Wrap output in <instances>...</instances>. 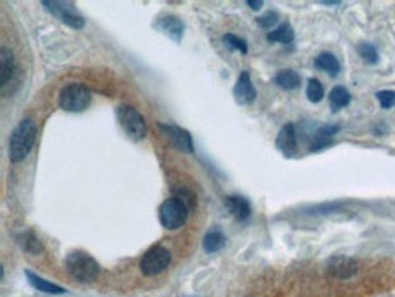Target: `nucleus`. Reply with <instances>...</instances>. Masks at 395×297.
I'll return each instance as SVG.
<instances>
[{
  "instance_id": "nucleus-1",
  "label": "nucleus",
  "mask_w": 395,
  "mask_h": 297,
  "mask_svg": "<svg viewBox=\"0 0 395 297\" xmlns=\"http://www.w3.org/2000/svg\"><path fill=\"white\" fill-rule=\"evenodd\" d=\"M37 139V124L31 119H22L15 126L10 135V161L11 163H22Z\"/></svg>"
},
{
  "instance_id": "nucleus-2",
  "label": "nucleus",
  "mask_w": 395,
  "mask_h": 297,
  "mask_svg": "<svg viewBox=\"0 0 395 297\" xmlns=\"http://www.w3.org/2000/svg\"><path fill=\"white\" fill-rule=\"evenodd\" d=\"M66 270L73 279L80 282H91L99 278L100 267L89 253L82 250H73L66 255Z\"/></svg>"
},
{
  "instance_id": "nucleus-3",
  "label": "nucleus",
  "mask_w": 395,
  "mask_h": 297,
  "mask_svg": "<svg viewBox=\"0 0 395 297\" xmlns=\"http://www.w3.org/2000/svg\"><path fill=\"white\" fill-rule=\"evenodd\" d=\"M89 102H91V91L88 89V86L71 82V84H66L60 89L59 106L64 111L79 114V111H84L88 108Z\"/></svg>"
},
{
  "instance_id": "nucleus-4",
  "label": "nucleus",
  "mask_w": 395,
  "mask_h": 297,
  "mask_svg": "<svg viewBox=\"0 0 395 297\" xmlns=\"http://www.w3.org/2000/svg\"><path fill=\"white\" fill-rule=\"evenodd\" d=\"M117 117H119L120 126H122V129L126 132L129 139L143 141L144 137L148 135L146 120H144V117L135 106L120 105L119 108H117Z\"/></svg>"
},
{
  "instance_id": "nucleus-5",
  "label": "nucleus",
  "mask_w": 395,
  "mask_h": 297,
  "mask_svg": "<svg viewBox=\"0 0 395 297\" xmlns=\"http://www.w3.org/2000/svg\"><path fill=\"white\" fill-rule=\"evenodd\" d=\"M188 206L175 197L166 199V201L160 204V208H158V219H160V224H163L166 230H178L181 226H184V223L188 221Z\"/></svg>"
},
{
  "instance_id": "nucleus-6",
  "label": "nucleus",
  "mask_w": 395,
  "mask_h": 297,
  "mask_svg": "<svg viewBox=\"0 0 395 297\" xmlns=\"http://www.w3.org/2000/svg\"><path fill=\"white\" fill-rule=\"evenodd\" d=\"M42 6L46 10L50 11L51 15L57 17V19L62 22V24L69 26V28H75V30H80L84 28V17L80 15L79 10L75 8V4L71 2H60V0H42Z\"/></svg>"
},
{
  "instance_id": "nucleus-7",
  "label": "nucleus",
  "mask_w": 395,
  "mask_h": 297,
  "mask_svg": "<svg viewBox=\"0 0 395 297\" xmlns=\"http://www.w3.org/2000/svg\"><path fill=\"white\" fill-rule=\"evenodd\" d=\"M169 261H172V253H169L168 248L163 246V244H155L140 259V272L148 278L157 276L168 268Z\"/></svg>"
},
{
  "instance_id": "nucleus-8",
  "label": "nucleus",
  "mask_w": 395,
  "mask_h": 297,
  "mask_svg": "<svg viewBox=\"0 0 395 297\" xmlns=\"http://www.w3.org/2000/svg\"><path fill=\"white\" fill-rule=\"evenodd\" d=\"M158 129L163 132L164 137L168 139V143L172 144L173 148H177L178 152L183 154H195V146H193V139L190 132H186L181 126H175V124H158Z\"/></svg>"
},
{
  "instance_id": "nucleus-9",
  "label": "nucleus",
  "mask_w": 395,
  "mask_h": 297,
  "mask_svg": "<svg viewBox=\"0 0 395 297\" xmlns=\"http://www.w3.org/2000/svg\"><path fill=\"white\" fill-rule=\"evenodd\" d=\"M328 276L336 279H350L357 273V261L346 255H336L328 261Z\"/></svg>"
},
{
  "instance_id": "nucleus-10",
  "label": "nucleus",
  "mask_w": 395,
  "mask_h": 297,
  "mask_svg": "<svg viewBox=\"0 0 395 297\" xmlns=\"http://www.w3.org/2000/svg\"><path fill=\"white\" fill-rule=\"evenodd\" d=\"M233 97L237 100V105L241 106H246V105H252L255 97H257V89L253 86L252 82V77L248 71H242L239 75L237 82H235V88H233Z\"/></svg>"
},
{
  "instance_id": "nucleus-11",
  "label": "nucleus",
  "mask_w": 395,
  "mask_h": 297,
  "mask_svg": "<svg viewBox=\"0 0 395 297\" xmlns=\"http://www.w3.org/2000/svg\"><path fill=\"white\" fill-rule=\"evenodd\" d=\"M275 146L277 150H279L282 155H286V157H293V155L297 154V134L295 126H293L292 123L284 124L281 132L277 134Z\"/></svg>"
},
{
  "instance_id": "nucleus-12",
  "label": "nucleus",
  "mask_w": 395,
  "mask_h": 297,
  "mask_svg": "<svg viewBox=\"0 0 395 297\" xmlns=\"http://www.w3.org/2000/svg\"><path fill=\"white\" fill-rule=\"evenodd\" d=\"M155 26H157L158 30L163 31V33H166L169 39L175 40V42H181V39H183L184 22L178 19V17H175V15L158 17L157 22H155Z\"/></svg>"
},
{
  "instance_id": "nucleus-13",
  "label": "nucleus",
  "mask_w": 395,
  "mask_h": 297,
  "mask_svg": "<svg viewBox=\"0 0 395 297\" xmlns=\"http://www.w3.org/2000/svg\"><path fill=\"white\" fill-rule=\"evenodd\" d=\"M224 204H226V208L232 212V215L237 221H248L250 215H252V204L242 195H228L224 199Z\"/></svg>"
},
{
  "instance_id": "nucleus-14",
  "label": "nucleus",
  "mask_w": 395,
  "mask_h": 297,
  "mask_svg": "<svg viewBox=\"0 0 395 297\" xmlns=\"http://www.w3.org/2000/svg\"><path fill=\"white\" fill-rule=\"evenodd\" d=\"M339 129H341L339 124H324V126H321V128L315 132V135H313V139H311L310 152H319V150L330 146L333 135H336Z\"/></svg>"
},
{
  "instance_id": "nucleus-15",
  "label": "nucleus",
  "mask_w": 395,
  "mask_h": 297,
  "mask_svg": "<svg viewBox=\"0 0 395 297\" xmlns=\"http://www.w3.org/2000/svg\"><path fill=\"white\" fill-rule=\"evenodd\" d=\"M13 75H15V59H13V53H11L10 48L2 46L0 48V82H2V89L6 91V86L10 84L13 80Z\"/></svg>"
},
{
  "instance_id": "nucleus-16",
  "label": "nucleus",
  "mask_w": 395,
  "mask_h": 297,
  "mask_svg": "<svg viewBox=\"0 0 395 297\" xmlns=\"http://www.w3.org/2000/svg\"><path fill=\"white\" fill-rule=\"evenodd\" d=\"M26 278H28V281L31 282V287L40 290V292L51 294V296H60V294H66L64 288L59 287V285H55V282L46 281V279H42L40 276L33 273L31 270H26Z\"/></svg>"
},
{
  "instance_id": "nucleus-17",
  "label": "nucleus",
  "mask_w": 395,
  "mask_h": 297,
  "mask_svg": "<svg viewBox=\"0 0 395 297\" xmlns=\"http://www.w3.org/2000/svg\"><path fill=\"white\" fill-rule=\"evenodd\" d=\"M315 68L317 70H322L330 77H337L339 71H341V62L337 60L336 55L324 51V53H319L315 57Z\"/></svg>"
},
{
  "instance_id": "nucleus-18",
  "label": "nucleus",
  "mask_w": 395,
  "mask_h": 297,
  "mask_svg": "<svg viewBox=\"0 0 395 297\" xmlns=\"http://www.w3.org/2000/svg\"><path fill=\"white\" fill-rule=\"evenodd\" d=\"M17 239H19L20 246L24 248L28 253L39 255V253H42V250H44L42 243H40V239L35 235L33 230H22V232L17 235Z\"/></svg>"
},
{
  "instance_id": "nucleus-19",
  "label": "nucleus",
  "mask_w": 395,
  "mask_h": 297,
  "mask_svg": "<svg viewBox=\"0 0 395 297\" xmlns=\"http://www.w3.org/2000/svg\"><path fill=\"white\" fill-rule=\"evenodd\" d=\"M224 244H226V237H224V233L219 228L210 230L203 239V248L208 253H215L219 250H223Z\"/></svg>"
},
{
  "instance_id": "nucleus-20",
  "label": "nucleus",
  "mask_w": 395,
  "mask_h": 297,
  "mask_svg": "<svg viewBox=\"0 0 395 297\" xmlns=\"http://www.w3.org/2000/svg\"><path fill=\"white\" fill-rule=\"evenodd\" d=\"M273 80L279 88L286 89V91H292V89H297L301 86V75L293 70H281Z\"/></svg>"
},
{
  "instance_id": "nucleus-21",
  "label": "nucleus",
  "mask_w": 395,
  "mask_h": 297,
  "mask_svg": "<svg viewBox=\"0 0 395 297\" xmlns=\"http://www.w3.org/2000/svg\"><path fill=\"white\" fill-rule=\"evenodd\" d=\"M351 95L350 91L345 88V86H336V88L330 91V106L333 111H339L341 108L350 105Z\"/></svg>"
},
{
  "instance_id": "nucleus-22",
  "label": "nucleus",
  "mask_w": 395,
  "mask_h": 297,
  "mask_svg": "<svg viewBox=\"0 0 395 297\" xmlns=\"http://www.w3.org/2000/svg\"><path fill=\"white\" fill-rule=\"evenodd\" d=\"M293 37H295V33H293V28L290 24H281L268 33V40L279 42V44H290V42H293Z\"/></svg>"
},
{
  "instance_id": "nucleus-23",
  "label": "nucleus",
  "mask_w": 395,
  "mask_h": 297,
  "mask_svg": "<svg viewBox=\"0 0 395 297\" xmlns=\"http://www.w3.org/2000/svg\"><path fill=\"white\" fill-rule=\"evenodd\" d=\"M306 97L310 102H313V105H317V102H321V100L324 99V88H322V84L317 79L308 80Z\"/></svg>"
},
{
  "instance_id": "nucleus-24",
  "label": "nucleus",
  "mask_w": 395,
  "mask_h": 297,
  "mask_svg": "<svg viewBox=\"0 0 395 297\" xmlns=\"http://www.w3.org/2000/svg\"><path fill=\"white\" fill-rule=\"evenodd\" d=\"M357 50H359V55H361L368 64H376L377 60H379L377 48L374 44H370V42H361V44L357 46Z\"/></svg>"
},
{
  "instance_id": "nucleus-25",
  "label": "nucleus",
  "mask_w": 395,
  "mask_h": 297,
  "mask_svg": "<svg viewBox=\"0 0 395 297\" xmlns=\"http://www.w3.org/2000/svg\"><path fill=\"white\" fill-rule=\"evenodd\" d=\"M173 197L178 199V201H183V203L190 208V212L195 208V193L190 192L188 188H184V186H177V188H173Z\"/></svg>"
},
{
  "instance_id": "nucleus-26",
  "label": "nucleus",
  "mask_w": 395,
  "mask_h": 297,
  "mask_svg": "<svg viewBox=\"0 0 395 297\" xmlns=\"http://www.w3.org/2000/svg\"><path fill=\"white\" fill-rule=\"evenodd\" d=\"M224 44L230 48V50H235V51H241V53L246 55L248 53V42L241 37L233 35V33H228V35L223 37Z\"/></svg>"
},
{
  "instance_id": "nucleus-27",
  "label": "nucleus",
  "mask_w": 395,
  "mask_h": 297,
  "mask_svg": "<svg viewBox=\"0 0 395 297\" xmlns=\"http://www.w3.org/2000/svg\"><path fill=\"white\" fill-rule=\"evenodd\" d=\"M377 100H379L380 108L390 109L395 106V91L394 89H380L376 93Z\"/></svg>"
},
{
  "instance_id": "nucleus-28",
  "label": "nucleus",
  "mask_w": 395,
  "mask_h": 297,
  "mask_svg": "<svg viewBox=\"0 0 395 297\" xmlns=\"http://www.w3.org/2000/svg\"><path fill=\"white\" fill-rule=\"evenodd\" d=\"M277 20H279V15H277L275 11H268V13H264L262 17H259L257 24L261 26V28H272V26L277 24Z\"/></svg>"
},
{
  "instance_id": "nucleus-29",
  "label": "nucleus",
  "mask_w": 395,
  "mask_h": 297,
  "mask_svg": "<svg viewBox=\"0 0 395 297\" xmlns=\"http://www.w3.org/2000/svg\"><path fill=\"white\" fill-rule=\"evenodd\" d=\"M246 4L250 6V8H252V10L257 11V10H261L262 4H264V2H262V0H257V2H255V0H248Z\"/></svg>"
},
{
  "instance_id": "nucleus-30",
  "label": "nucleus",
  "mask_w": 395,
  "mask_h": 297,
  "mask_svg": "<svg viewBox=\"0 0 395 297\" xmlns=\"http://www.w3.org/2000/svg\"><path fill=\"white\" fill-rule=\"evenodd\" d=\"M322 4H327V6H339L341 2H333V0H322Z\"/></svg>"
}]
</instances>
